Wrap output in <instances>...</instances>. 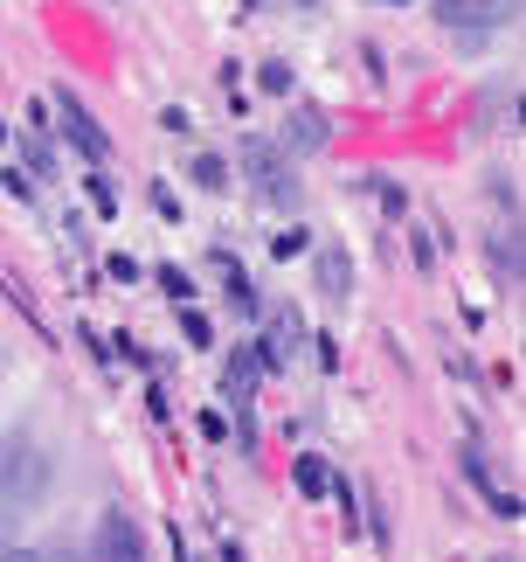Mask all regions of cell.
<instances>
[{
    "label": "cell",
    "instance_id": "7",
    "mask_svg": "<svg viewBox=\"0 0 526 562\" xmlns=\"http://www.w3.org/2000/svg\"><path fill=\"white\" fill-rule=\"evenodd\" d=\"M325 486H333V472H325V459H298V493H305V501H319Z\"/></svg>",
    "mask_w": 526,
    "mask_h": 562
},
{
    "label": "cell",
    "instance_id": "10",
    "mask_svg": "<svg viewBox=\"0 0 526 562\" xmlns=\"http://www.w3.org/2000/svg\"><path fill=\"white\" fill-rule=\"evenodd\" d=\"M305 244H312V236H305V229H298V223H291V229H284V236H277V244H271V250H277V257H298V250H305Z\"/></svg>",
    "mask_w": 526,
    "mask_h": 562
},
{
    "label": "cell",
    "instance_id": "8",
    "mask_svg": "<svg viewBox=\"0 0 526 562\" xmlns=\"http://www.w3.org/2000/svg\"><path fill=\"white\" fill-rule=\"evenodd\" d=\"M194 181H202V188H215V194H222V188H229V167L202 154V160H194Z\"/></svg>",
    "mask_w": 526,
    "mask_h": 562
},
{
    "label": "cell",
    "instance_id": "2",
    "mask_svg": "<svg viewBox=\"0 0 526 562\" xmlns=\"http://www.w3.org/2000/svg\"><path fill=\"white\" fill-rule=\"evenodd\" d=\"M243 160H250V175H256V188H263V202H277V209L298 202V175H291V160H284L271 139H250Z\"/></svg>",
    "mask_w": 526,
    "mask_h": 562
},
{
    "label": "cell",
    "instance_id": "9",
    "mask_svg": "<svg viewBox=\"0 0 526 562\" xmlns=\"http://www.w3.org/2000/svg\"><path fill=\"white\" fill-rule=\"evenodd\" d=\"M263 91H291V63H263Z\"/></svg>",
    "mask_w": 526,
    "mask_h": 562
},
{
    "label": "cell",
    "instance_id": "5",
    "mask_svg": "<svg viewBox=\"0 0 526 562\" xmlns=\"http://www.w3.org/2000/svg\"><path fill=\"white\" fill-rule=\"evenodd\" d=\"M312 154V146H325V112H291V125H284V154Z\"/></svg>",
    "mask_w": 526,
    "mask_h": 562
},
{
    "label": "cell",
    "instance_id": "6",
    "mask_svg": "<svg viewBox=\"0 0 526 562\" xmlns=\"http://www.w3.org/2000/svg\"><path fill=\"white\" fill-rule=\"evenodd\" d=\"M319 285L333 299H346V285H354V257H346V250H319Z\"/></svg>",
    "mask_w": 526,
    "mask_h": 562
},
{
    "label": "cell",
    "instance_id": "12",
    "mask_svg": "<svg viewBox=\"0 0 526 562\" xmlns=\"http://www.w3.org/2000/svg\"><path fill=\"white\" fill-rule=\"evenodd\" d=\"M499 562H519V555H499Z\"/></svg>",
    "mask_w": 526,
    "mask_h": 562
},
{
    "label": "cell",
    "instance_id": "1",
    "mask_svg": "<svg viewBox=\"0 0 526 562\" xmlns=\"http://www.w3.org/2000/svg\"><path fill=\"white\" fill-rule=\"evenodd\" d=\"M42 486H49V459L35 451V438H8V445H0V493L35 501Z\"/></svg>",
    "mask_w": 526,
    "mask_h": 562
},
{
    "label": "cell",
    "instance_id": "4",
    "mask_svg": "<svg viewBox=\"0 0 526 562\" xmlns=\"http://www.w3.org/2000/svg\"><path fill=\"white\" fill-rule=\"evenodd\" d=\"M56 119H62V133H70V146H77L83 160H104V154H112V139H104V125H98L91 112H83V104H77L70 91H56Z\"/></svg>",
    "mask_w": 526,
    "mask_h": 562
},
{
    "label": "cell",
    "instance_id": "11",
    "mask_svg": "<svg viewBox=\"0 0 526 562\" xmlns=\"http://www.w3.org/2000/svg\"><path fill=\"white\" fill-rule=\"evenodd\" d=\"M0 562H42L35 549H8V555H0Z\"/></svg>",
    "mask_w": 526,
    "mask_h": 562
},
{
    "label": "cell",
    "instance_id": "3",
    "mask_svg": "<svg viewBox=\"0 0 526 562\" xmlns=\"http://www.w3.org/2000/svg\"><path fill=\"white\" fill-rule=\"evenodd\" d=\"M91 562H146V535H139V521L112 507V514L98 521V535H91Z\"/></svg>",
    "mask_w": 526,
    "mask_h": 562
}]
</instances>
